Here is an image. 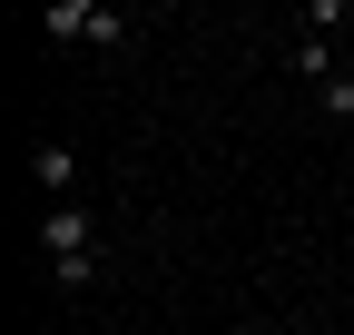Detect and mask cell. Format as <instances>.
Wrapping results in <instances>:
<instances>
[{
	"label": "cell",
	"instance_id": "277c9868",
	"mask_svg": "<svg viewBox=\"0 0 354 335\" xmlns=\"http://www.w3.org/2000/svg\"><path fill=\"white\" fill-rule=\"evenodd\" d=\"M325 109H335V118H354V79H325Z\"/></svg>",
	"mask_w": 354,
	"mask_h": 335
},
{
	"label": "cell",
	"instance_id": "7a4b0ae2",
	"mask_svg": "<svg viewBox=\"0 0 354 335\" xmlns=\"http://www.w3.org/2000/svg\"><path fill=\"white\" fill-rule=\"evenodd\" d=\"M30 178H39V188H59V197H69V188H79V158H69V148L50 138V148H39V158H30Z\"/></svg>",
	"mask_w": 354,
	"mask_h": 335
},
{
	"label": "cell",
	"instance_id": "6da1fadb",
	"mask_svg": "<svg viewBox=\"0 0 354 335\" xmlns=\"http://www.w3.org/2000/svg\"><path fill=\"white\" fill-rule=\"evenodd\" d=\"M39 237H50V276L59 286H88V276H99V217H88L79 197H50V227H39Z\"/></svg>",
	"mask_w": 354,
	"mask_h": 335
},
{
	"label": "cell",
	"instance_id": "3957f363",
	"mask_svg": "<svg viewBox=\"0 0 354 335\" xmlns=\"http://www.w3.org/2000/svg\"><path fill=\"white\" fill-rule=\"evenodd\" d=\"M50 39H99V10H88V0H59V10H50Z\"/></svg>",
	"mask_w": 354,
	"mask_h": 335
}]
</instances>
